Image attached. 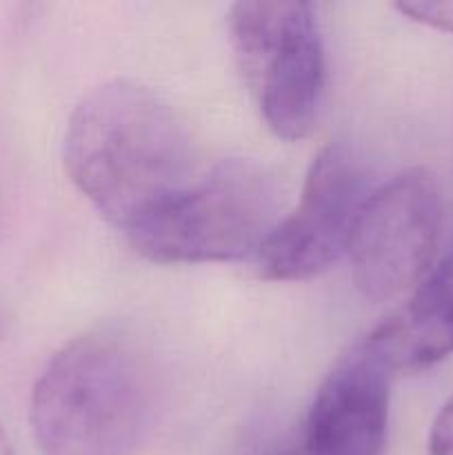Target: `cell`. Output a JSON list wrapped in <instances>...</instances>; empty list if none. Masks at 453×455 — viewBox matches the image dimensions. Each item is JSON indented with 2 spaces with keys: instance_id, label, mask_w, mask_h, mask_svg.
<instances>
[{
  "instance_id": "277c9868",
  "label": "cell",
  "mask_w": 453,
  "mask_h": 455,
  "mask_svg": "<svg viewBox=\"0 0 453 455\" xmlns=\"http://www.w3.org/2000/svg\"><path fill=\"white\" fill-rule=\"evenodd\" d=\"M226 27L238 69L266 127L284 140L309 136L327 89V56L314 4L235 3Z\"/></svg>"
},
{
  "instance_id": "7c38bea8",
  "label": "cell",
  "mask_w": 453,
  "mask_h": 455,
  "mask_svg": "<svg viewBox=\"0 0 453 455\" xmlns=\"http://www.w3.org/2000/svg\"><path fill=\"white\" fill-rule=\"evenodd\" d=\"M271 455H302V453L298 451L296 447H289V449H284V451H275V453H271Z\"/></svg>"
},
{
  "instance_id": "52a82bcc",
  "label": "cell",
  "mask_w": 453,
  "mask_h": 455,
  "mask_svg": "<svg viewBox=\"0 0 453 455\" xmlns=\"http://www.w3.org/2000/svg\"><path fill=\"white\" fill-rule=\"evenodd\" d=\"M393 364L373 333L336 363L305 420L302 455H382Z\"/></svg>"
},
{
  "instance_id": "30bf717a",
  "label": "cell",
  "mask_w": 453,
  "mask_h": 455,
  "mask_svg": "<svg viewBox=\"0 0 453 455\" xmlns=\"http://www.w3.org/2000/svg\"><path fill=\"white\" fill-rule=\"evenodd\" d=\"M431 455H453V395L442 404L429 434Z\"/></svg>"
},
{
  "instance_id": "8fae6325",
  "label": "cell",
  "mask_w": 453,
  "mask_h": 455,
  "mask_svg": "<svg viewBox=\"0 0 453 455\" xmlns=\"http://www.w3.org/2000/svg\"><path fill=\"white\" fill-rule=\"evenodd\" d=\"M0 455H16L12 447V440L7 438V434L3 431V427H0Z\"/></svg>"
},
{
  "instance_id": "6da1fadb",
  "label": "cell",
  "mask_w": 453,
  "mask_h": 455,
  "mask_svg": "<svg viewBox=\"0 0 453 455\" xmlns=\"http://www.w3.org/2000/svg\"><path fill=\"white\" fill-rule=\"evenodd\" d=\"M62 160L80 194L124 234L194 180L185 120L160 93L123 78L80 98Z\"/></svg>"
},
{
  "instance_id": "5b68a950",
  "label": "cell",
  "mask_w": 453,
  "mask_h": 455,
  "mask_svg": "<svg viewBox=\"0 0 453 455\" xmlns=\"http://www.w3.org/2000/svg\"><path fill=\"white\" fill-rule=\"evenodd\" d=\"M442 234V194L429 169L411 167L369 191L346 253L355 287L389 300L416 287L435 265Z\"/></svg>"
},
{
  "instance_id": "8992f818",
  "label": "cell",
  "mask_w": 453,
  "mask_h": 455,
  "mask_svg": "<svg viewBox=\"0 0 453 455\" xmlns=\"http://www.w3.org/2000/svg\"><path fill=\"white\" fill-rule=\"evenodd\" d=\"M367 176L346 145H329L306 173L300 203L274 227L256 253L258 275L298 283L324 274L346 253L367 200Z\"/></svg>"
},
{
  "instance_id": "ba28073f",
  "label": "cell",
  "mask_w": 453,
  "mask_h": 455,
  "mask_svg": "<svg viewBox=\"0 0 453 455\" xmlns=\"http://www.w3.org/2000/svg\"><path fill=\"white\" fill-rule=\"evenodd\" d=\"M371 333L395 371H420L453 355V249L426 271L407 305Z\"/></svg>"
},
{
  "instance_id": "9c48e42d",
  "label": "cell",
  "mask_w": 453,
  "mask_h": 455,
  "mask_svg": "<svg viewBox=\"0 0 453 455\" xmlns=\"http://www.w3.org/2000/svg\"><path fill=\"white\" fill-rule=\"evenodd\" d=\"M395 9L420 25L453 34V0H404Z\"/></svg>"
},
{
  "instance_id": "3957f363",
  "label": "cell",
  "mask_w": 453,
  "mask_h": 455,
  "mask_svg": "<svg viewBox=\"0 0 453 455\" xmlns=\"http://www.w3.org/2000/svg\"><path fill=\"white\" fill-rule=\"evenodd\" d=\"M280 222V185L265 164L218 163L127 231L136 253L158 265L229 262L256 256Z\"/></svg>"
},
{
  "instance_id": "7a4b0ae2",
  "label": "cell",
  "mask_w": 453,
  "mask_h": 455,
  "mask_svg": "<svg viewBox=\"0 0 453 455\" xmlns=\"http://www.w3.org/2000/svg\"><path fill=\"white\" fill-rule=\"evenodd\" d=\"M151 413L149 355L131 333L98 327L62 347L40 373L29 425L44 455H133Z\"/></svg>"
}]
</instances>
